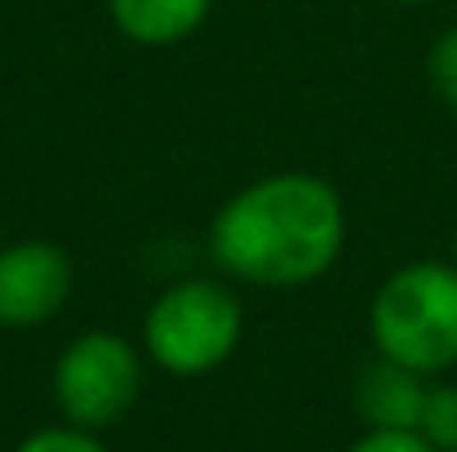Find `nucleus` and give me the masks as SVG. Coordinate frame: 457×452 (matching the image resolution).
Masks as SVG:
<instances>
[{
	"label": "nucleus",
	"instance_id": "f257e3e1",
	"mask_svg": "<svg viewBox=\"0 0 457 452\" xmlns=\"http://www.w3.org/2000/svg\"><path fill=\"white\" fill-rule=\"evenodd\" d=\"M346 244L342 195L303 168L240 186L209 222L213 262L258 289H303L333 271Z\"/></svg>",
	"mask_w": 457,
	"mask_h": 452
},
{
	"label": "nucleus",
	"instance_id": "f03ea898",
	"mask_svg": "<svg viewBox=\"0 0 457 452\" xmlns=\"http://www.w3.org/2000/svg\"><path fill=\"white\" fill-rule=\"evenodd\" d=\"M369 337L382 359L422 377L457 364V267L409 262L391 271L369 301Z\"/></svg>",
	"mask_w": 457,
	"mask_h": 452
},
{
	"label": "nucleus",
	"instance_id": "7ed1b4c3",
	"mask_svg": "<svg viewBox=\"0 0 457 452\" xmlns=\"http://www.w3.org/2000/svg\"><path fill=\"white\" fill-rule=\"evenodd\" d=\"M245 337V306L218 280L169 284L143 315V355L169 377L218 373Z\"/></svg>",
	"mask_w": 457,
	"mask_h": 452
},
{
	"label": "nucleus",
	"instance_id": "20e7f679",
	"mask_svg": "<svg viewBox=\"0 0 457 452\" xmlns=\"http://www.w3.org/2000/svg\"><path fill=\"white\" fill-rule=\"evenodd\" d=\"M143 395V346L112 328L71 337L54 359V404L76 431H107L129 417Z\"/></svg>",
	"mask_w": 457,
	"mask_h": 452
},
{
	"label": "nucleus",
	"instance_id": "39448f33",
	"mask_svg": "<svg viewBox=\"0 0 457 452\" xmlns=\"http://www.w3.org/2000/svg\"><path fill=\"white\" fill-rule=\"evenodd\" d=\"M76 267L54 240H13L0 249V328L27 333L62 315Z\"/></svg>",
	"mask_w": 457,
	"mask_h": 452
},
{
	"label": "nucleus",
	"instance_id": "423d86ee",
	"mask_svg": "<svg viewBox=\"0 0 457 452\" xmlns=\"http://www.w3.org/2000/svg\"><path fill=\"white\" fill-rule=\"evenodd\" d=\"M427 390L431 386H427L422 373L373 355L355 373L351 404H355V413L369 431H418L422 408H427Z\"/></svg>",
	"mask_w": 457,
	"mask_h": 452
},
{
	"label": "nucleus",
	"instance_id": "0eeeda50",
	"mask_svg": "<svg viewBox=\"0 0 457 452\" xmlns=\"http://www.w3.org/2000/svg\"><path fill=\"white\" fill-rule=\"evenodd\" d=\"M213 0H107L112 27L143 49H173L195 36Z\"/></svg>",
	"mask_w": 457,
	"mask_h": 452
},
{
	"label": "nucleus",
	"instance_id": "6e6552de",
	"mask_svg": "<svg viewBox=\"0 0 457 452\" xmlns=\"http://www.w3.org/2000/svg\"><path fill=\"white\" fill-rule=\"evenodd\" d=\"M418 435L436 452H457V382H440V386L427 390Z\"/></svg>",
	"mask_w": 457,
	"mask_h": 452
},
{
	"label": "nucleus",
	"instance_id": "1a4fd4ad",
	"mask_svg": "<svg viewBox=\"0 0 457 452\" xmlns=\"http://www.w3.org/2000/svg\"><path fill=\"white\" fill-rule=\"evenodd\" d=\"M427 80H431V94L457 116V22L445 27L431 49H427Z\"/></svg>",
	"mask_w": 457,
	"mask_h": 452
},
{
	"label": "nucleus",
	"instance_id": "9d476101",
	"mask_svg": "<svg viewBox=\"0 0 457 452\" xmlns=\"http://www.w3.org/2000/svg\"><path fill=\"white\" fill-rule=\"evenodd\" d=\"M13 452H107V444L89 431H76V426H45V431H31Z\"/></svg>",
	"mask_w": 457,
	"mask_h": 452
},
{
	"label": "nucleus",
	"instance_id": "9b49d317",
	"mask_svg": "<svg viewBox=\"0 0 457 452\" xmlns=\"http://www.w3.org/2000/svg\"><path fill=\"white\" fill-rule=\"evenodd\" d=\"M346 452H436L418 431H364Z\"/></svg>",
	"mask_w": 457,
	"mask_h": 452
},
{
	"label": "nucleus",
	"instance_id": "f8f14e48",
	"mask_svg": "<svg viewBox=\"0 0 457 452\" xmlns=\"http://www.w3.org/2000/svg\"><path fill=\"white\" fill-rule=\"evenodd\" d=\"M395 4H431V0H395Z\"/></svg>",
	"mask_w": 457,
	"mask_h": 452
},
{
	"label": "nucleus",
	"instance_id": "ddd939ff",
	"mask_svg": "<svg viewBox=\"0 0 457 452\" xmlns=\"http://www.w3.org/2000/svg\"><path fill=\"white\" fill-rule=\"evenodd\" d=\"M449 262H453V267H457V231H453V258H449Z\"/></svg>",
	"mask_w": 457,
	"mask_h": 452
}]
</instances>
